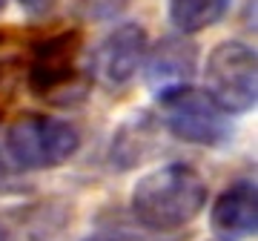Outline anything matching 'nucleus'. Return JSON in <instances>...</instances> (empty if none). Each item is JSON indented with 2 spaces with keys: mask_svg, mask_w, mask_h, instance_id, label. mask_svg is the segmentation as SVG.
Returning a JSON list of instances; mask_svg holds the SVG:
<instances>
[{
  "mask_svg": "<svg viewBox=\"0 0 258 241\" xmlns=\"http://www.w3.org/2000/svg\"><path fill=\"white\" fill-rule=\"evenodd\" d=\"M218 241H221V238H218Z\"/></svg>",
  "mask_w": 258,
  "mask_h": 241,
  "instance_id": "obj_16",
  "label": "nucleus"
},
{
  "mask_svg": "<svg viewBox=\"0 0 258 241\" xmlns=\"http://www.w3.org/2000/svg\"><path fill=\"white\" fill-rule=\"evenodd\" d=\"M207 92L227 115L255 106L258 66L255 49L241 40H224L207 57Z\"/></svg>",
  "mask_w": 258,
  "mask_h": 241,
  "instance_id": "obj_4",
  "label": "nucleus"
},
{
  "mask_svg": "<svg viewBox=\"0 0 258 241\" xmlns=\"http://www.w3.org/2000/svg\"><path fill=\"white\" fill-rule=\"evenodd\" d=\"M18 3L26 12H32V15H43V12H49L55 6V0H18Z\"/></svg>",
  "mask_w": 258,
  "mask_h": 241,
  "instance_id": "obj_12",
  "label": "nucleus"
},
{
  "mask_svg": "<svg viewBox=\"0 0 258 241\" xmlns=\"http://www.w3.org/2000/svg\"><path fill=\"white\" fill-rule=\"evenodd\" d=\"M147 78L155 92L186 86L198 69V46L189 37H164L152 52H147Z\"/></svg>",
  "mask_w": 258,
  "mask_h": 241,
  "instance_id": "obj_8",
  "label": "nucleus"
},
{
  "mask_svg": "<svg viewBox=\"0 0 258 241\" xmlns=\"http://www.w3.org/2000/svg\"><path fill=\"white\" fill-rule=\"evenodd\" d=\"M0 241H9V235H6V230L0 227Z\"/></svg>",
  "mask_w": 258,
  "mask_h": 241,
  "instance_id": "obj_14",
  "label": "nucleus"
},
{
  "mask_svg": "<svg viewBox=\"0 0 258 241\" xmlns=\"http://www.w3.org/2000/svg\"><path fill=\"white\" fill-rule=\"evenodd\" d=\"M81 52V35L78 32H57V35L40 40L32 49V61H29V89L35 95H49L60 92L66 86H72L75 75V61Z\"/></svg>",
  "mask_w": 258,
  "mask_h": 241,
  "instance_id": "obj_6",
  "label": "nucleus"
},
{
  "mask_svg": "<svg viewBox=\"0 0 258 241\" xmlns=\"http://www.w3.org/2000/svg\"><path fill=\"white\" fill-rule=\"evenodd\" d=\"M3 9H6V0H0V12H3Z\"/></svg>",
  "mask_w": 258,
  "mask_h": 241,
  "instance_id": "obj_15",
  "label": "nucleus"
},
{
  "mask_svg": "<svg viewBox=\"0 0 258 241\" xmlns=\"http://www.w3.org/2000/svg\"><path fill=\"white\" fill-rule=\"evenodd\" d=\"M161 120L178 141L195 147H221L230 138V115L210 98V92L195 86H175L158 92Z\"/></svg>",
  "mask_w": 258,
  "mask_h": 241,
  "instance_id": "obj_3",
  "label": "nucleus"
},
{
  "mask_svg": "<svg viewBox=\"0 0 258 241\" xmlns=\"http://www.w3.org/2000/svg\"><path fill=\"white\" fill-rule=\"evenodd\" d=\"M210 187L204 175L189 164H164L138 178L132 187V215L147 230L172 232L192 224L207 204Z\"/></svg>",
  "mask_w": 258,
  "mask_h": 241,
  "instance_id": "obj_1",
  "label": "nucleus"
},
{
  "mask_svg": "<svg viewBox=\"0 0 258 241\" xmlns=\"http://www.w3.org/2000/svg\"><path fill=\"white\" fill-rule=\"evenodd\" d=\"M3 147L20 169H55L81 149V132L69 120L23 115L6 130Z\"/></svg>",
  "mask_w": 258,
  "mask_h": 241,
  "instance_id": "obj_2",
  "label": "nucleus"
},
{
  "mask_svg": "<svg viewBox=\"0 0 258 241\" xmlns=\"http://www.w3.org/2000/svg\"><path fill=\"white\" fill-rule=\"evenodd\" d=\"M147 52H149L147 29L141 23H120L92 52L89 72L106 89H123L138 75Z\"/></svg>",
  "mask_w": 258,
  "mask_h": 241,
  "instance_id": "obj_5",
  "label": "nucleus"
},
{
  "mask_svg": "<svg viewBox=\"0 0 258 241\" xmlns=\"http://www.w3.org/2000/svg\"><path fill=\"white\" fill-rule=\"evenodd\" d=\"M147 144H152V124L147 118H132L120 127V132L112 141V161L120 169H129L147 158Z\"/></svg>",
  "mask_w": 258,
  "mask_h": 241,
  "instance_id": "obj_10",
  "label": "nucleus"
},
{
  "mask_svg": "<svg viewBox=\"0 0 258 241\" xmlns=\"http://www.w3.org/2000/svg\"><path fill=\"white\" fill-rule=\"evenodd\" d=\"M210 227L221 241L249 238L258 227V195L252 178H238L224 190L210 210Z\"/></svg>",
  "mask_w": 258,
  "mask_h": 241,
  "instance_id": "obj_7",
  "label": "nucleus"
},
{
  "mask_svg": "<svg viewBox=\"0 0 258 241\" xmlns=\"http://www.w3.org/2000/svg\"><path fill=\"white\" fill-rule=\"evenodd\" d=\"M118 9V0H83L86 18H106V15H115Z\"/></svg>",
  "mask_w": 258,
  "mask_h": 241,
  "instance_id": "obj_11",
  "label": "nucleus"
},
{
  "mask_svg": "<svg viewBox=\"0 0 258 241\" xmlns=\"http://www.w3.org/2000/svg\"><path fill=\"white\" fill-rule=\"evenodd\" d=\"M227 9L230 0H169V20L181 35H195L215 26Z\"/></svg>",
  "mask_w": 258,
  "mask_h": 241,
  "instance_id": "obj_9",
  "label": "nucleus"
},
{
  "mask_svg": "<svg viewBox=\"0 0 258 241\" xmlns=\"http://www.w3.org/2000/svg\"><path fill=\"white\" fill-rule=\"evenodd\" d=\"M83 241H123V238H118V235H89Z\"/></svg>",
  "mask_w": 258,
  "mask_h": 241,
  "instance_id": "obj_13",
  "label": "nucleus"
}]
</instances>
